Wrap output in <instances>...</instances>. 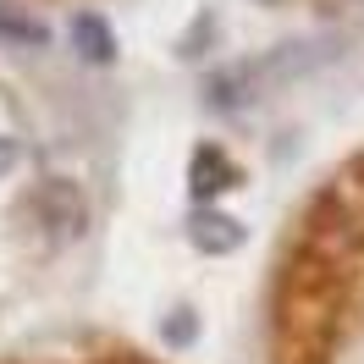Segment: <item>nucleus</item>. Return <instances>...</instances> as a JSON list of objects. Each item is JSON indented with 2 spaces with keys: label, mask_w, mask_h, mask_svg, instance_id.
Returning a JSON list of instances; mask_svg holds the SVG:
<instances>
[{
  "label": "nucleus",
  "mask_w": 364,
  "mask_h": 364,
  "mask_svg": "<svg viewBox=\"0 0 364 364\" xmlns=\"http://www.w3.org/2000/svg\"><path fill=\"white\" fill-rule=\"evenodd\" d=\"M0 39H11V45H45V28L23 17V11H6L0 6Z\"/></svg>",
  "instance_id": "39448f33"
},
{
  "label": "nucleus",
  "mask_w": 364,
  "mask_h": 364,
  "mask_svg": "<svg viewBox=\"0 0 364 364\" xmlns=\"http://www.w3.org/2000/svg\"><path fill=\"white\" fill-rule=\"evenodd\" d=\"M72 45H77V55H83V61H100V67H105V61L116 55V33H111V23H105V17L83 11V17L72 23Z\"/></svg>",
  "instance_id": "20e7f679"
},
{
  "label": "nucleus",
  "mask_w": 364,
  "mask_h": 364,
  "mask_svg": "<svg viewBox=\"0 0 364 364\" xmlns=\"http://www.w3.org/2000/svg\"><path fill=\"white\" fill-rule=\"evenodd\" d=\"M188 182H193V193H199V199H215L221 188H232V182H237V166H232L221 149H210V144H205V149H193Z\"/></svg>",
  "instance_id": "7ed1b4c3"
},
{
  "label": "nucleus",
  "mask_w": 364,
  "mask_h": 364,
  "mask_svg": "<svg viewBox=\"0 0 364 364\" xmlns=\"http://www.w3.org/2000/svg\"><path fill=\"white\" fill-rule=\"evenodd\" d=\"M11 166H17V144H11V138H0V177H6Z\"/></svg>",
  "instance_id": "0eeeda50"
},
{
  "label": "nucleus",
  "mask_w": 364,
  "mask_h": 364,
  "mask_svg": "<svg viewBox=\"0 0 364 364\" xmlns=\"http://www.w3.org/2000/svg\"><path fill=\"white\" fill-rule=\"evenodd\" d=\"M28 215H33V227H45L50 243H72V237H83V227H89V205H83L77 182H67V177L39 182L28 193Z\"/></svg>",
  "instance_id": "f257e3e1"
},
{
  "label": "nucleus",
  "mask_w": 364,
  "mask_h": 364,
  "mask_svg": "<svg viewBox=\"0 0 364 364\" xmlns=\"http://www.w3.org/2000/svg\"><path fill=\"white\" fill-rule=\"evenodd\" d=\"M193 337H199V320H193V315L166 320V342H171V348H182V342H193Z\"/></svg>",
  "instance_id": "423d86ee"
},
{
  "label": "nucleus",
  "mask_w": 364,
  "mask_h": 364,
  "mask_svg": "<svg viewBox=\"0 0 364 364\" xmlns=\"http://www.w3.org/2000/svg\"><path fill=\"white\" fill-rule=\"evenodd\" d=\"M188 243L199 254H232L237 243H243V227L232 221V215H221V210H193V221H188Z\"/></svg>",
  "instance_id": "f03ea898"
}]
</instances>
